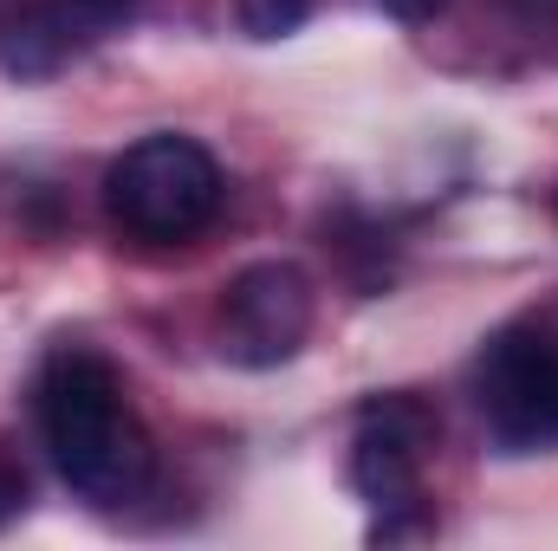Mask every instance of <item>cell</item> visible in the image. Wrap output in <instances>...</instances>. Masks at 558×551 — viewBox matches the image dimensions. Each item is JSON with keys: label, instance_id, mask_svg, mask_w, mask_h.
Returning a JSON list of instances; mask_svg holds the SVG:
<instances>
[{"label": "cell", "instance_id": "6", "mask_svg": "<svg viewBox=\"0 0 558 551\" xmlns=\"http://www.w3.org/2000/svg\"><path fill=\"white\" fill-rule=\"evenodd\" d=\"M72 52V13L65 7H33L0 26V65L13 78H52Z\"/></svg>", "mask_w": 558, "mask_h": 551}, {"label": "cell", "instance_id": "9", "mask_svg": "<svg viewBox=\"0 0 558 551\" xmlns=\"http://www.w3.org/2000/svg\"><path fill=\"white\" fill-rule=\"evenodd\" d=\"M20 506H26V480H20L13 467H0V526H13Z\"/></svg>", "mask_w": 558, "mask_h": 551}, {"label": "cell", "instance_id": "5", "mask_svg": "<svg viewBox=\"0 0 558 551\" xmlns=\"http://www.w3.org/2000/svg\"><path fill=\"white\" fill-rule=\"evenodd\" d=\"M441 421L435 409L410 396V390H390V396H371L357 409V441H351V487L390 519V513H416L422 500V461L435 448Z\"/></svg>", "mask_w": 558, "mask_h": 551}, {"label": "cell", "instance_id": "8", "mask_svg": "<svg viewBox=\"0 0 558 551\" xmlns=\"http://www.w3.org/2000/svg\"><path fill=\"white\" fill-rule=\"evenodd\" d=\"M143 0H65V13H72V26H92V33H105V26H118V20H131Z\"/></svg>", "mask_w": 558, "mask_h": 551}, {"label": "cell", "instance_id": "1", "mask_svg": "<svg viewBox=\"0 0 558 551\" xmlns=\"http://www.w3.org/2000/svg\"><path fill=\"white\" fill-rule=\"evenodd\" d=\"M33 421H39V441L59 480L85 493L92 506H131L149 487V461H156L149 434H143L137 409L124 403V383L105 357L92 351L46 357L33 383Z\"/></svg>", "mask_w": 558, "mask_h": 551}, {"label": "cell", "instance_id": "7", "mask_svg": "<svg viewBox=\"0 0 558 551\" xmlns=\"http://www.w3.org/2000/svg\"><path fill=\"white\" fill-rule=\"evenodd\" d=\"M305 13H312V0H241V26H247L254 39H286V33H299Z\"/></svg>", "mask_w": 558, "mask_h": 551}, {"label": "cell", "instance_id": "10", "mask_svg": "<svg viewBox=\"0 0 558 551\" xmlns=\"http://www.w3.org/2000/svg\"><path fill=\"white\" fill-rule=\"evenodd\" d=\"M448 0H384V13L390 20H403V26H422V20H435Z\"/></svg>", "mask_w": 558, "mask_h": 551}, {"label": "cell", "instance_id": "2", "mask_svg": "<svg viewBox=\"0 0 558 551\" xmlns=\"http://www.w3.org/2000/svg\"><path fill=\"white\" fill-rule=\"evenodd\" d=\"M221 162L195 137L156 131L105 169V215L143 247H182L221 215Z\"/></svg>", "mask_w": 558, "mask_h": 551}, {"label": "cell", "instance_id": "3", "mask_svg": "<svg viewBox=\"0 0 558 551\" xmlns=\"http://www.w3.org/2000/svg\"><path fill=\"white\" fill-rule=\"evenodd\" d=\"M474 403L500 454L558 448V344L533 325H507L474 357Z\"/></svg>", "mask_w": 558, "mask_h": 551}, {"label": "cell", "instance_id": "4", "mask_svg": "<svg viewBox=\"0 0 558 551\" xmlns=\"http://www.w3.org/2000/svg\"><path fill=\"white\" fill-rule=\"evenodd\" d=\"M312 279L292 260H254L228 279L215 331H221V357L241 370H274L286 357H299V344L312 338Z\"/></svg>", "mask_w": 558, "mask_h": 551}]
</instances>
